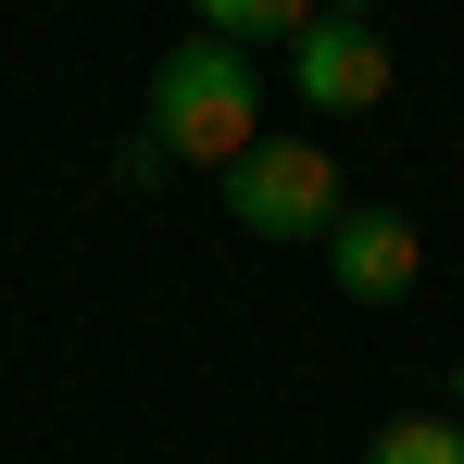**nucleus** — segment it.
<instances>
[{"label":"nucleus","mask_w":464,"mask_h":464,"mask_svg":"<svg viewBox=\"0 0 464 464\" xmlns=\"http://www.w3.org/2000/svg\"><path fill=\"white\" fill-rule=\"evenodd\" d=\"M364 464H464V414H389Z\"/></svg>","instance_id":"obj_6"},{"label":"nucleus","mask_w":464,"mask_h":464,"mask_svg":"<svg viewBox=\"0 0 464 464\" xmlns=\"http://www.w3.org/2000/svg\"><path fill=\"white\" fill-rule=\"evenodd\" d=\"M452 414H464V364H452Z\"/></svg>","instance_id":"obj_7"},{"label":"nucleus","mask_w":464,"mask_h":464,"mask_svg":"<svg viewBox=\"0 0 464 464\" xmlns=\"http://www.w3.org/2000/svg\"><path fill=\"white\" fill-rule=\"evenodd\" d=\"M289 76H302L314 113H364V101H389V38L364 13H314L302 38H289Z\"/></svg>","instance_id":"obj_3"},{"label":"nucleus","mask_w":464,"mask_h":464,"mask_svg":"<svg viewBox=\"0 0 464 464\" xmlns=\"http://www.w3.org/2000/svg\"><path fill=\"white\" fill-rule=\"evenodd\" d=\"M314 13L302 0H201V38H227L238 63H251V38H302Z\"/></svg>","instance_id":"obj_5"},{"label":"nucleus","mask_w":464,"mask_h":464,"mask_svg":"<svg viewBox=\"0 0 464 464\" xmlns=\"http://www.w3.org/2000/svg\"><path fill=\"white\" fill-rule=\"evenodd\" d=\"M326 264H339V302H401L427 251H414L401 214H339V227H326Z\"/></svg>","instance_id":"obj_4"},{"label":"nucleus","mask_w":464,"mask_h":464,"mask_svg":"<svg viewBox=\"0 0 464 464\" xmlns=\"http://www.w3.org/2000/svg\"><path fill=\"white\" fill-rule=\"evenodd\" d=\"M151 139L176 163H227V176L264 151V88H251V63L227 38H188V51L151 63Z\"/></svg>","instance_id":"obj_1"},{"label":"nucleus","mask_w":464,"mask_h":464,"mask_svg":"<svg viewBox=\"0 0 464 464\" xmlns=\"http://www.w3.org/2000/svg\"><path fill=\"white\" fill-rule=\"evenodd\" d=\"M227 201H238L251 238H326L339 227V163L314 151V139H264V151L227 176Z\"/></svg>","instance_id":"obj_2"}]
</instances>
